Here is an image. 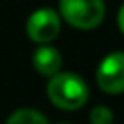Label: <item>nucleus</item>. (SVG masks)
Returning a JSON list of instances; mask_svg holds the SVG:
<instances>
[{
    "instance_id": "2",
    "label": "nucleus",
    "mask_w": 124,
    "mask_h": 124,
    "mask_svg": "<svg viewBox=\"0 0 124 124\" xmlns=\"http://www.w3.org/2000/svg\"><path fill=\"white\" fill-rule=\"evenodd\" d=\"M57 9L62 22L77 31H93L106 18L104 0H58Z\"/></svg>"
},
{
    "instance_id": "9",
    "label": "nucleus",
    "mask_w": 124,
    "mask_h": 124,
    "mask_svg": "<svg viewBox=\"0 0 124 124\" xmlns=\"http://www.w3.org/2000/svg\"><path fill=\"white\" fill-rule=\"evenodd\" d=\"M55 124H73V122H68V120H60V122H55Z\"/></svg>"
},
{
    "instance_id": "6",
    "label": "nucleus",
    "mask_w": 124,
    "mask_h": 124,
    "mask_svg": "<svg viewBox=\"0 0 124 124\" xmlns=\"http://www.w3.org/2000/svg\"><path fill=\"white\" fill-rule=\"evenodd\" d=\"M6 124H49L42 111L35 108H18L8 117Z\"/></svg>"
},
{
    "instance_id": "4",
    "label": "nucleus",
    "mask_w": 124,
    "mask_h": 124,
    "mask_svg": "<svg viewBox=\"0 0 124 124\" xmlns=\"http://www.w3.org/2000/svg\"><path fill=\"white\" fill-rule=\"evenodd\" d=\"M95 80L106 95L124 93V51H109L102 57L95 71Z\"/></svg>"
},
{
    "instance_id": "1",
    "label": "nucleus",
    "mask_w": 124,
    "mask_h": 124,
    "mask_svg": "<svg viewBox=\"0 0 124 124\" xmlns=\"http://www.w3.org/2000/svg\"><path fill=\"white\" fill-rule=\"evenodd\" d=\"M46 95L55 108L62 111H77L88 102L89 86L78 73L60 70L47 78Z\"/></svg>"
},
{
    "instance_id": "8",
    "label": "nucleus",
    "mask_w": 124,
    "mask_h": 124,
    "mask_svg": "<svg viewBox=\"0 0 124 124\" xmlns=\"http://www.w3.org/2000/svg\"><path fill=\"white\" fill-rule=\"evenodd\" d=\"M117 27H119V31L124 35V2L120 4L119 11H117Z\"/></svg>"
},
{
    "instance_id": "7",
    "label": "nucleus",
    "mask_w": 124,
    "mask_h": 124,
    "mask_svg": "<svg viewBox=\"0 0 124 124\" xmlns=\"http://www.w3.org/2000/svg\"><path fill=\"white\" fill-rule=\"evenodd\" d=\"M113 120H115V115L109 106L97 104L89 111V124H113Z\"/></svg>"
},
{
    "instance_id": "3",
    "label": "nucleus",
    "mask_w": 124,
    "mask_h": 124,
    "mask_svg": "<svg viewBox=\"0 0 124 124\" xmlns=\"http://www.w3.org/2000/svg\"><path fill=\"white\" fill-rule=\"evenodd\" d=\"M62 16L58 9L42 6L31 11L26 18V35L33 44H53L55 39L60 35Z\"/></svg>"
},
{
    "instance_id": "5",
    "label": "nucleus",
    "mask_w": 124,
    "mask_h": 124,
    "mask_svg": "<svg viewBox=\"0 0 124 124\" xmlns=\"http://www.w3.org/2000/svg\"><path fill=\"white\" fill-rule=\"evenodd\" d=\"M62 62H64L62 53L53 44H39L33 51V57H31L33 70L46 78L53 77L55 73L62 70Z\"/></svg>"
}]
</instances>
